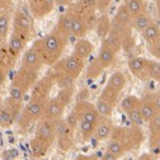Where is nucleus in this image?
Returning a JSON list of instances; mask_svg holds the SVG:
<instances>
[{
    "mask_svg": "<svg viewBox=\"0 0 160 160\" xmlns=\"http://www.w3.org/2000/svg\"><path fill=\"white\" fill-rule=\"evenodd\" d=\"M107 151L117 158H123L127 152L136 150L144 141V132L141 127L136 126H114L111 137L107 140Z\"/></svg>",
    "mask_w": 160,
    "mask_h": 160,
    "instance_id": "1",
    "label": "nucleus"
},
{
    "mask_svg": "<svg viewBox=\"0 0 160 160\" xmlns=\"http://www.w3.org/2000/svg\"><path fill=\"white\" fill-rule=\"evenodd\" d=\"M69 39L60 34L56 29L47 33L45 37L36 39L32 43L38 51L42 58V62L46 66L55 65L60 58H62V53L68 46Z\"/></svg>",
    "mask_w": 160,
    "mask_h": 160,
    "instance_id": "2",
    "label": "nucleus"
},
{
    "mask_svg": "<svg viewBox=\"0 0 160 160\" xmlns=\"http://www.w3.org/2000/svg\"><path fill=\"white\" fill-rule=\"evenodd\" d=\"M43 107H45V103L29 99L27 102V104L22 108L21 114H19V117L17 119V123H18L19 128L26 131L29 127H32L34 123H37L39 119L42 118Z\"/></svg>",
    "mask_w": 160,
    "mask_h": 160,
    "instance_id": "3",
    "label": "nucleus"
},
{
    "mask_svg": "<svg viewBox=\"0 0 160 160\" xmlns=\"http://www.w3.org/2000/svg\"><path fill=\"white\" fill-rule=\"evenodd\" d=\"M52 66H53V71L62 74V75H65L72 80H76L84 71L85 61L71 53L64 58H60Z\"/></svg>",
    "mask_w": 160,
    "mask_h": 160,
    "instance_id": "4",
    "label": "nucleus"
},
{
    "mask_svg": "<svg viewBox=\"0 0 160 160\" xmlns=\"http://www.w3.org/2000/svg\"><path fill=\"white\" fill-rule=\"evenodd\" d=\"M22 108H23V102L14 101L10 97L3 101L2 107H0V127L9 128L18 119Z\"/></svg>",
    "mask_w": 160,
    "mask_h": 160,
    "instance_id": "5",
    "label": "nucleus"
},
{
    "mask_svg": "<svg viewBox=\"0 0 160 160\" xmlns=\"http://www.w3.org/2000/svg\"><path fill=\"white\" fill-rule=\"evenodd\" d=\"M55 85H56L55 84V79H53L51 72L45 75V76H42V78H38L36 84L31 89V98L29 99L46 103L51 98V92H52Z\"/></svg>",
    "mask_w": 160,
    "mask_h": 160,
    "instance_id": "6",
    "label": "nucleus"
},
{
    "mask_svg": "<svg viewBox=\"0 0 160 160\" xmlns=\"http://www.w3.org/2000/svg\"><path fill=\"white\" fill-rule=\"evenodd\" d=\"M38 78H39L38 72L24 69V68H19V70H17V72L14 74V78L12 80L10 87L21 90L26 95L33 88V85L36 84Z\"/></svg>",
    "mask_w": 160,
    "mask_h": 160,
    "instance_id": "7",
    "label": "nucleus"
},
{
    "mask_svg": "<svg viewBox=\"0 0 160 160\" xmlns=\"http://www.w3.org/2000/svg\"><path fill=\"white\" fill-rule=\"evenodd\" d=\"M75 140V130L65 121V119H60L56 123V140L57 146L62 151H69L74 146Z\"/></svg>",
    "mask_w": 160,
    "mask_h": 160,
    "instance_id": "8",
    "label": "nucleus"
},
{
    "mask_svg": "<svg viewBox=\"0 0 160 160\" xmlns=\"http://www.w3.org/2000/svg\"><path fill=\"white\" fill-rule=\"evenodd\" d=\"M75 117L78 118V121H88L92 123H98L101 121V116L97 112V108L93 103L89 101H78L71 111Z\"/></svg>",
    "mask_w": 160,
    "mask_h": 160,
    "instance_id": "9",
    "label": "nucleus"
},
{
    "mask_svg": "<svg viewBox=\"0 0 160 160\" xmlns=\"http://www.w3.org/2000/svg\"><path fill=\"white\" fill-rule=\"evenodd\" d=\"M56 123L57 122L50 121V119H46V118H41L36 123V130H34L33 137L41 140V141L52 146L56 140Z\"/></svg>",
    "mask_w": 160,
    "mask_h": 160,
    "instance_id": "10",
    "label": "nucleus"
},
{
    "mask_svg": "<svg viewBox=\"0 0 160 160\" xmlns=\"http://www.w3.org/2000/svg\"><path fill=\"white\" fill-rule=\"evenodd\" d=\"M65 109H66V106L60 101L57 97H51L48 101L45 103L42 118H46V119H50V121L57 122V121H60V119L64 118Z\"/></svg>",
    "mask_w": 160,
    "mask_h": 160,
    "instance_id": "11",
    "label": "nucleus"
},
{
    "mask_svg": "<svg viewBox=\"0 0 160 160\" xmlns=\"http://www.w3.org/2000/svg\"><path fill=\"white\" fill-rule=\"evenodd\" d=\"M43 66L45 65L42 62V58H41L38 51L36 50V47L33 45L27 47L23 51L22 57H21V68H24V69L39 72V70H41Z\"/></svg>",
    "mask_w": 160,
    "mask_h": 160,
    "instance_id": "12",
    "label": "nucleus"
},
{
    "mask_svg": "<svg viewBox=\"0 0 160 160\" xmlns=\"http://www.w3.org/2000/svg\"><path fill=\"white\" fill-rule=\"evenodd\" d=\"M148 62L149 60L141 56H132L128 58L127 61V66L130 72L136 76L137 79L142 80V82H146L149 80V72H148Z\"/></svg>",
    "mask_w": 160,
    "mask_h": 160,
    "instance_id": "13",
    "label": "nucleus"
},
{
    "mask_svg": "<svg viewBox=\"0 0 160 160\" xmlns=\"http://www.w3.org/2000/svg\"><path fill=\"white\" fill-rule=\"evenodd\" d=\"M149 127V149L150 152H160V114H156L148 122Z\"/></svg>",
    "mask_w": 160,
    "mask_h": 160,
    "instance_id": "14",
    "label": "nucleus"
},
{
    "mask_svg": "<svg viewBox=\"0 0 160 160\" xmlns=\"http://www.w3.org/2000/svg\"><path fill=\"white\" fill-rule=\"evenodd\" d=\"M71 17V36L75 38H85V36L89 32V27L85 22L83 15H80L70 9L66 10Z\"/></svg>",
    "mask_w": 160,
    "mask_h": 160,
    "instance_id": "15",
    "label": "nucleus"
},
{
    "mask_svg": "<svg viewBox=\"0 0 160 160\" xmlns=\"http://www.w3.org/2000/svg\"><path fill=\"white\" fill-rule=\"evenodd\" d=\"M31 13L34 18H43L50 14L55 7V0H28Z\"/></svg>",
    "mask_w": 160,
    "mask_h": 160,
    "instance_id": "16",
    "label": "nucleus"
},
{
    "mask_svg": "<svg viewBox=\"0 0 160 160\" xmlns=\"http://www.w3.org/2000/svg\"><path fill=\"white\" fill-rule=\"evenodd\" d=\"M113 127H114V125H113L111 118H101V121H99L95 126L93 138L98 140V141H107V140L111 137Z\"/></svg>",
    "mask_w": 160,
    "mask_h": 160,
    "instance_id": "17",
    "label": "nucleus"
},
{
    "mask_svg": "<svg viewBox=\"0 0 160 160\" xmlns=\"http://www.w3.org/2000/svg\"><path fill=\"white\" fill-rule=\"evenodd\" d=\"M93 50H94V45L89 41V39L79 38L78 41L75 42V45H74L72 55L85 61V60L93 53Z\"/></svg>",
    "mask_w": 160,
    "mask_h": 160,
    "instance_id": "18",
    "label": "nucleus"
},
{
    "mask_svg": "<svg viewBox=\"0 0 160 160\" xmlns=\"http://www.w3.org/2000/svg\"><path fill=\"white\" fill-rule=\"evenodd\" d=\"M138 112L141 114L144 122H149L151 118H154L158 113L156 109L154 107L152 99H151V94H146L145 97L141 98V102H140V107H138Z\"/></svg>",
    "mask_w": 160,
    "mask_h": 160,
    "instance_id": "19",
    "label": "nucleus"
},
{
    "mask_svg": "<svg viewBox=\"0 0 160 160\" xmlns=\"http://www.w3.org/2000/svg\"><path fill=\"white\" fill-rule=\"evenodd\" d=\"M127 84V78L122 71H114L113 74H111V76L108 78V82L106 84V88L121 94V92L123 90V88Z\"/></svg>",
    "mask_w": 160,
    "mask_h": 160,
    "instance_id": "20",
    "label": "nucleus"
},
{
    "mask_svg": "<svg viewBox=\"0 0 160 160\" xmlns=\"http://www.w3.org/2000/svg\"><path fill=\"white\" fill-rule=\"evenodd\" d=\"M122 42H123V38L119 36L118 33H116L114 31L111 29L109 33L102 39L101 46H104L108 50L113 51L114 53H118L119 51L122 50Z\"/></svg>",
    "mask_w": 160,
    "mask_h": 160,
    "instance_id": "21",
    "label": "nucleus"
},
{
    "mask_svg": "<svg viewBox=\"0 0 160 160\" xmlns=\"http://www.w3.org/2000/svg\"><path fill=\"white\" fill-rule=\"evenodd\" d=\"M13 28L27 31V32L32 33V19L23 10L17 9L14 13V17H13Z\"/></svg>",
    "mask_w": 160,
    "mask_h": 160,
    "instance_id": "22",
    "label": "nucleus"
},
{
    "mask_svg": "<svg viewBox=\"0 0 160 160\" xmlns=\"http://www.w3.org/2000/svg\"><path fill=\"white\" fill-rule=\"evenodd\" d=\"M10 24H12V15L9 9L0 10V46L7 43Z\"/></svg>",
    "mask_w": 160,
    "mask_h": 160,
    "instance_id": "23",
    "label": "nucleus"
},
{
    "mask_svg": "<svg viewBox=\"0 0 160 160\" xmlns=\"http://www.w3.org/2000/svg\"><path fill=\"white\" fill-rule=\"evenodd\" d=\"M152 22H154L152 17H151L148 12H142V13H140V14H137L136 17L132 18L131 27H132V29H135V31H137V32L141 33V32H142L146 27H149Z\"/></svg>",
    "mask_w": 160,
    "mask_h": 160,
    "instance_id": "24",
    "label": "nucleus"
},
{
    "mask_svg": "<svg viewBox=\"0 0 160 160\" xmlns=\"http://www.w3.org/2000/svg\"><path fill=\"white\" fill-rule=\"evenodd\" d=\"M55 29L68 39L71 37V17L68 12H65L64 14L58 17V21H57Z\"/></svg>",
    "mask_w": 160,
    "mask_h": 160,
    "instance_id": "25",
    "label": "nucleus"
},
{
    "mask_svg": "<svg viewBox=\"0 0 160 160\" xmlns=\"http://www.w3.org/2000/svg\"><path fill=\"white\" fill-rule=\"evenodd\" d=\"M29 146H31V155L33 159H42L51 148L48 144L41 141V140H38L36 137L31 140Z\"/></svg>",
    "mask_w": 160,
    "mask_h": 160,
    "instance_id": "26",
    "label": "nucleus"
},
{
    "mask_svg": "<svg viewBox=\"0 0 160 160\" xmlns=\"http://www.w3.org/2000/svg\"><path fill=\"white\" fill-rule=\"evenodd\" d=\"M111 22L114 23V24H119V26H127V27H131V23H132V17L131 14L128 13L127 8L125 7V4H121L118 7L113 19H111Z\"/></svg>",
    "mask_w": 160,
    "mask_h": 160,
    "instance_id": "27",
    "label": "nucleus"
},
{
    "mask_svg": "<svg viewBox=\"0 0 160 160\" xmlns=\"http://www.w3.org/2000/svg\"><path fill=\"white\" fill-rule=\"evenodd\" d=\"M141 34H142V38L145 39L148 46L154 45L155 42L160 41V27L158 26L156 22H152L149 27H146L141 32Z\"/></svg>",
    "mask_w": 160,
    "mask_h": 160,
    "instance_id": "28",
    "label": "nucleus"
},
{
    "mask_svg": "<svg viewBox=\"0 0 160 160\" xmlns=\"http://www.w3.org/2000/svg\"><path fill=\"white\" fill-rule=\"evenodd\" d=\"M116 55H117V53H114L113 51L108 50L107 47L101 46V48H99V52H98V55H97L95 58H97V61L102 65V68L106 70V69H108V68L114 62Z\"/></svg>",
    "mask_w": 160,
    "mask_h": 160,
    "instance_id": "29",
    "label": "nucleus"
},
{
    "mask_svg": "<svg viewBox=\"0 0 160 160\" xmlns=\"http://www.w3.org/2000/svg\"><path fill=\"white\" fill-rule=\"evenodd\" d=\"M94 29L97 31V34L98 37L103 39L111 31V19L107 14H102L97 19V23H95V27Z\"/></svg>",
    "mask_w": 160,
    "mask_h": 160,
    "instance_id": "30",
    "label": "nucleus"
},
{
    "mask_svg": "<svg viewBox=\"0 0 160 160\" xmlns=\"http://www.w3.org/2000/svg\"><path fill=\"white\" fill-rule=\"evenodd\" d=\"M123 4L127 8V10L132 18L140 13L146 12V2L145 0H125Z\"/></svg>",
    "mask_w": 160,
    "mask_h": 160,
    "instance_id": "31",
    "label": "nucleus"
},
{
    "mask_svg": "<svg viewBox=\"0 0 160 160\" xmlns=\"http://www.w3.org/2000/svg\"><path fill=\"white\" fill-rule=\"evenodd\" d=\"M95 126H97L95 123H92V122H88V121H79L78 130H79L80 136H82V138H83V141H89L90 138H93Z\"/></svg>",
    "mask_w": 160,
    "mask_h": 160,
    "instance_id": "32",
    "label": "nucleus"
},
{
    "mask_svg": "<svg viewBox=\"0 0 160 160\" xmlns=\"http://www.w3.org/2000/svg\"><path fill=\"white\" fill-rule=\"evenodd\" d=\"M140 102H141V98H138L136 95H126L121 101V109H122L123 113L127 114L131 111L138 109Z\"/></svg>",
    "mask_w": 160,
    "mask_h": 160,
    "instance_id": "33",
    "label": "nucleus"
},
{
    "mask_svg": "<svg viewBox=\"0 0 160 160\" xmlns=\"http://www.w3.org/2000/svg\"><path fill=\"white\" fill-rule=\"evenodd\" d=\"M95 108H97V112L99 113L102 118H111L112 114H113V111H114V106H112L111 103L103 101L101 98H97V102H95Z\"/></svg>",
    "mask_w": 160,
    "mask_h": 160,
    "instance_id": "34",
    "label": "nucleus"
},
{
    "mask_svg": "<svg viewBox=\"0 0 160 160\" xmlns=\"http://www.w3.org/2000/svg\"><path fill=\"white\" fill-rule=\"evenodd\" d=\"M103 71H104V69L102 68V65L97 61V58H94L93 61L89 64V66L87 68V70H85V76H87L88 79L94 80V79H97L98 76H101Z\"/></svg>",
    "mask_w": 160,
    "mask_h": 160,
    "instance_id": "35",
    "label": "nucleus"
},
{
    "mask_svg": "<svg viewBox=\"0 0 160 160\" xmlns=\"http://www.w3.org/2000/svg\"><path fill=\"white\" fill-rule=\"evenodd\" d=\"M148 72H149V78L152 80L160 83V62L156 60H149L148 62Z\"/></svg>",
    "mask_w": 160,
    "mask_h": 160,
    "instance_id": "36",
    "label": "nucleus"
},
{
    "mask_svg": "<svg viewBox=\"0 0 160 160\" xmlns=\"http://www.w3.org/2000/svg\"><path fill=\"white\" fill-rule=\"evenodd\" d=\"M13 66L7 61L4 57L0 56V88H2L5 83H7V79H8V74L10 71Z\"/></svg>",
    "mask_w": 160,
    "mask_h": 160,
    "instance_id": "37",
    "label": "nucleus"
},
{
    "mask_svg": "<svg viewBox=\"0 0 160 160\" xmlns=\"http://www.w3.org/2000/svg\"><path fill=\"white\" fill-rule=\"evenodd\" d=\"M78 4L82 7L84 13H97V0H79Z\"/></svg>",
    "mask_w": 160,
    "mask_h": 160,
    "instance_id": "38",
    "label": "nucleus"
},
{
    "mask_svg": "<svg viewBox=\"0 0 160 160\" xmlns=\"http://www.w3.org/2000/svg\"><path fill=\"white\" fill-rule=\"evenodd\" d=\"M127 117L130 119V122L132 123V126H136V127H141L145 122L144 119L141 117V114H140L138 109H135V111H131L130 113H127Z\"/></svg>",
    "mask_w": 160,
    "mask_h": 160,
    "instance_id": "39",
    "label": "nucleus"
},
{
    "mask_svg": "<svg viewBox=\"0 0 160 160\" xmlns=\"http://www.w3.org/2000/svg\"><path fill=\"white\" fill-rule=\"evenodd\" d=\"M111 3H112V0H97V10H99L102 14H106Z\"/></svg>",
    "mask_w": 160,
    "mask_h": 160,
    "instance_id": "40",
    "label": "nucleus"
},
{
    "mask_svg": "<svg viewBox=\"0 0 160 160\" xmlns=\"http://www.w3.org/2000/svg\"><path fill=\"white\" fill-rule=\"evenodd\" d=\"M148 48H149V52L151 53V56H154L155 58L160 60V41L155 42L154 45L148 46Z\"/></svg>",
    "mask_w": 160,
    "mask_h": 160,
    "instance_id": "41",
    "label": "nucleus"
},
{
    "mask_svg": "<svg viewBox=\"0 0 160 160\" xmlns=\"http://www.w3.org/2000/svg\"><path fill=\"white\" fill-rule=\"evenodd\" d=\"M151 99H152V103H154V107L156 109V113L160 114V90L151 94Z\"/></svg>",
    "mask_w": 160,
    "mask_h": 160,
    "instance_id": "42",
    "label": "nucleus"
},
{
    "mask_svg": "<svg viewBox=\"0 0 160 160\" xmlns=\"http://www.w3.org/2000/svg\"><path fill=\"white\" fill-rule=\"evenodd\" d=\"M137 160H158V155L156 154H154V152H144V154H141L138 158H137Z\"/></svg>",
    "mask_w": 160,
    "mask_h": 160,
    "instance_id": "43",
    "label": "nucleus"
},
{
    "mask_svg": "<svg viewBox=\"0 0 160 160\" xmlns=\"http://www.w3.org/2000/svg\"><path fill=\"white\" fill-rule=\"evenodd\" d=\"M99 160H119V158H117L114 154H112V152H109V151L106 150Z\"/></svg>",
    "mask_w": 160,
    "mask_h": 160,
    "instance_id": "44",
    "label": "nucleus"
},
{
    "mask_svg": "<svg viewBox=\"0 0 160 160\" xmlns=\"http://www.w3.org/2000/svg\"><path fill=\"white\" fill-rule=\"evenodd\" d=\"M74 160H98L94 155H85V154H79Z\"/></svg>",
    "mask_w": 160,
    "mask_h": 160,
    "instance_id": "45",
    "label": "nucleus"
},
{
    "mask_svg": "<svg viewBox=\"0 0 160 160\" xmlns=\"http://www.w3.org/2000/svg\"><path fill=\"white\" fill-rule=\"evenodd\" d=\"M13 0H0V10L4 9H9V7L12 5Z\"/></svg>",
    "mask_w": 160,
    "mask_h": 160,
    "instance_id": "46",
    "label": "nucleus"
},
{
    "mask_svg": "<svg viewBox=\"0 0 160 160\" xmlns=\"http://www.w3.org/2000/svg\"><path fill=\"white\" fill-rule=\"evenodd\" d=\"M72 3V0H55V4L60 7H69Z\"/></svg>",
    "mask_w": 160,
    "mask_h": 160,
    "instance_id": "47",
    "label": "nucleus"
},
{
    "mask_svg": "<svg viewBox=\"0 0 160 160\" xmlns=\"http://www.w3.org/2000/svg\"><path fill=\"white\" fill-rule=\"evenodd\" d=\"M155 3V7H156V12H158V15L160 18V0H154Z\"/></svg>",
    "mask_w": 160,
    "mask_h": 160,
    "instance_id": "48",
    "label": "nucleus"
},
{
    "mask_svg": "<svg viewBox=\"0 0 160 160\" xmlns=\"http://www.w3.org/2000/svg\"><path fill=\"white\" fill-rule=\"evenodd\" d=\"M2 103H3V99H2V97H0V107H2Z\"/></svg>",
    "mask_w": 160,
    "mask_h": 160,
    "instance_id": "49",
    "label": "nucleus"
},
{
    "mask_svg": "<svg viewBox=\"0 0 160 160\" xmlns=\"http://www.w3.org/2000/svg\"><path fill=\"white\" fill-rule=\"evenodd\" d=\"M127 160H132V159H127Z\"/></svg>",
    "mask_w": 160,
    "mask_h": 160,
    "instance_id": "50",
    "label": "nucleus"
}]
</instances>
